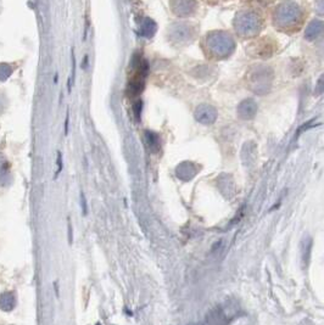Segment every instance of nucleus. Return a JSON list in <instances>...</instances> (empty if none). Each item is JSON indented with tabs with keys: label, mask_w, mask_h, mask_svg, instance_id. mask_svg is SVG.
<instances>
[{
	"label": "nucleus",
	"mask_w": 324,
	"mask_h": 325,
	"mask_svg": "<svg viewBox=\"0 0 324 325\" xmlns=\"http://www.w3.org/2000/svg\"><path fill=\"white\" fill-rule=\"evenodd\" d=\"M228 323L229 321H228L224 309L221 306H217L207 314L204 325H228Z\"/></svg>",
	"instance_id": "1"
},
{
	"label": "nucleus",
	"mask_w": 324,
	"mask_h": 325,
	"mask_svg": "<svg viewBox=\"0 0 324 325\" xmlns=\"http://www.w3.org/2000/svg\"><path fill=\"white\" fill-rule=\"evenodd\" d=\"M58 165H59V170H58V172H56V176H58V174L60 173V171H61V168H62V163H61V153H60V152L58 153Z\"/></svg>",
	"instance_id": "2"
},
{
	"label": "nucleus",
	"mask_w": 324,
	"mask_h": 325,
	"mask_svg": "<svg viewBox=\"0 0 324 325\" xmlns=\"http://www.w3.org/2000/svg\"><path fill=\"white\" fill-rule=\"evenodd\" d=\"M97 325H100V324H97Z\"/></svg>",
	"instance_id": "3"
}]
</instances>
